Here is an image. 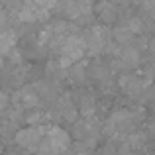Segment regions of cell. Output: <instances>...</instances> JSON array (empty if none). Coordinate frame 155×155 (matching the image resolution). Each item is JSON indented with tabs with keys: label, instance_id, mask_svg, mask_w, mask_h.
Listing matches in <instances>:
<instances>
[{
	"label": "cell",
	"instance_id": "2e32d148",
	"mask_svg": "<svg viewBox=\"0 0 155 155\" xmlns=\"http://www.w3.org/2000/svg\"><path fill=\"white\" fill-rule=\"evenodd\" d=\"M88 79H91V77H88V67H87V63H84V61L75 63L71 69H69V81H73V83H75L79 88H83L84 84H87Z\"/></svg>",
	"mask_w": 155,
	"mask_h": 155
},
{
	"label": "cell",
	"instance_id": "e0dca14e",
	"mask_svg": "<svg viewBox=\"0 0 155 155\" xmlns=\"http://www.w3.org/2000/svg\"><path fill=\"white\" fill-rule=\"evenodd\" d=\"M16 41H18V34L14 30H2L0 31V57L10 55L16 49Z\"/></svg>",
	"mask_w": 155,
	"mask_h": 155
},
{
	"label": "cell",
	"instance_id": "ba28073f",
	"mask_svg": "<svg viewBox=\"0 0 155 155\" xmlns=\"http://www.w3.org/2000/svg\"><path fill=\"white\" fill-rule=\"evenodd\" d=\"M39 102H41V98H39V94H38L35 84H24V87H20L18 91H16L14 98H12V104L22 108L24 112L38 108Z\"/></svg>",
	"mask_w": 155,
	"mask_h": 155
},
{
	"label": "cell",
	"instance_id": "3957f363",
	"mask_svg": "<svg viewBox=\"0 0 155 155\" xmlns=\"http://www.w3.org/2000/svg\"><path fill=\"white\" fill-rule=\"evenodd\" d=\"M47 130H49V126H28V128H22L14 134V141L20 149L35 155L43 137H45Z\"/></svg>",
	"mask_w": 155,
	"mask_h": 155
},
{
	"label": "cell",
	"instance_id": "30bf717a",
	"mask_svg": "<svg viewBox=\"0 0 155 155\" xmlns=\"http://www.w3.org/2000/svg\"><path fill=\"white\" fill-rule=\"evenodd\" d=\"M92 8L94 6L91 4V0H61V10H63V14L67 16L69 20H73V22H77V20L84 14L94 12Z\"/></svg>",
	"mask_w": 155,
	"mask_h": 155
},
{
	"label": "cell",
	"instance_id": "52a82bcc",
	"mask_svg": "<svg viewBox=\"0 0 155 155\" xmlns=\"http://www.w3.org/2000/svg\"><path fill=\"white\" fill-rule=\"evenodd\" d=\"M149 79H151L149 75L147 77H140V75H136V73H124V75L120 77V81H118V84H120V88H122L124 94L140 96L149 84H153Z\"/></svg>",
	"mask_w": 155,
	"mask_h": 155
},
{
	"label": "cell",
	"instance_id": "4fadbf2b",
	"mask_svg": "<svg viewBox=\"0 0 155 155\" xmlns=\"http://www.w3.org/2000/svg\"><path fill=\"white\" fill-rule=\"evenodd\" d=\"M47 14H49V12L43 10L41 6H38L35 2L26 0V4H24V10L20 12L18 20H22V22H39V20H45Z\"/></svg>",
	"mask_w": 155,
	"mask_h": 155
},
{
	"label": "cell",
	"instance_id": "8992f818",
	"mask_svg": "<svg viewBox=\"0 0 155 155\" xmlns=\"http://www.w3.org/2000/svg\"><path fill=\"white\" fill-rule=\"evenodd\" d=\"M87 39V55L96 57L98 53H104L108 41H112V31L108 30V26H92L84 34Z\"/></svg>",
	"mask_w": 155,
	"mask_h": 155
},
{
	"label": "cell",
	"instance_id": "6da1fadb",
	"mask_svg": "<svg viewBox=\"0 0 155 155\" xmlns=\"http://www.w3.org/2000/svg\"><path fill=\"white\" fill-rule=\"evenodd\" d=\"M73 145V136L59 126H49L35 155H67Z\"/></svg>",
	"mask_w": 155,
	"mask_h": 155
},
{
	"label": "cell",
	"instance_id": "d6986e66",
	"mask_svg": "<svg viewBox=\"0 0 155 155\" xmlns=\"http://www.w3.org/2000/svg\"><path fill=\"white\" fill-rule=\"evenodd\" d=\"M94 149L96 143H91V141H73L67 155H94Z\"/></svg>",
	"mask_w": 155,
	"mask_h": 155
},
{
	"label": "cell",
	"instance_id": "5b68a950",
	"mask_svg": "<svg viewBox=\"0 0 155 155\" xmlns=\"http://www.w3.org/2000/svg\"><path fill=\"white\" fill-rule=\"evenodd\" d=\"M47 112H49L51 120L67 122V124H77V122H79V114H81L79 108H77V104L73 102L71 94H63L57 102L49 104Z\"/></svg>",
	"mask_w": 155,
	"mask_h": 155
},
{
	"label": "cell",
	"instance_id": "7402d4cb",
	"mask_svg": "<svg viewBox=\"0 0 155 155\" xmlns=\"http://www.w3.org/2000/svg\"><path fill=\"white\" fill-rule=\"evenodd\" d=\"M147 49H149V53L153 55V59H155V35L151 39H149V45H147Z\"/></svg>",
	"mask_w": 155,
	"mask_h": 155
},
{
	"label": "cell",
	"instance_id": "603a6c76",
	"mask_svg": "<svg viewBox=\"0 0 155 155\" xmlns=\"http://www.w3.org/2000/svg\"><path fill=\"white\" fill-rule=\"evenodd\" d=\"M110 2L118 4V6H128V4H130V0H110Z\"/></svg>",
	"mask_w": 155,
	"mask_h": 155
},
{
	"label": "cell",
	"instance_id": "7c38bea8",
	"mask_svg": "<svg viewBox=\"0 0 155 155\" xmlns=\"http://www.w3.org/2000/svg\"><path fill=\"white\" fill-rule=\"evenodd\" d=\"M35 88H38L39 98H41L43 102H47V104L57 102V100L63 96V94H61L59 84H53V83H49V81H39V83L35 84Z\"/></svg>",
	"mask_w": 155,
	"mask_h": 155
},
{
	"label": "cell",
	"instance_id": "9c48e42d",
	"mask_svg": "<svg viewBox=\"0 0 155 155\" xmlns=\"http://www.w3.org/2000/svg\"><path fill=\"white\" fill-rule=\"evenodd\" d=\"M73 98V102L77 104L81 116L83 118H92L96 116V96L87 88H75L73 92H69Z\"/></svg>",
	"mask_w": 155,
	"mask_h": 155
},
{
	"label": "cell",
	"instance_id": "44dd1931",
	"mask_svg": "<svg viewBox=\"0 0 155 155\" xmlns=\"http://www.w3.org/2000/svg\"><path fill=\"white\" fill-rule=\"evenodd\" d=\"M94 155H118V147H116V145H112V141H110V143L102 145V147H100Z\"/></svg>",
	"mask_w": 155,
	"mask_h": 155
},
{
	"label": "cell",
	"instance_id": "ffe728a7",
	"mask_svg": "<svg viewBox=\"0 0 155 155\" xmlns=\"http://www.w3.org/2000/svg\"><path fill=\"white\" fill-rule=\"evenodd\" d=\"M12 106V98L6 94V92L0 91V116H4V114L8 112V108Z\"/></svg>",
	"mask_w": 155,
	"mask_h": 155
},
{
	"label": "cell",
	"instance_id": "ac0fdd59",
	"mask_svg": "<svg viewBox=\"0 0 155 155\" xmlns=\"http://www.w3.org/2000/svg\"><path fill=\"white\" fill-rule=\"evenodd\" d=\"M24 120L30 126H47V122L51 120V116H49L47 110L34 108V110H28V112L24 114Z\"/></svg>",
	"mask_w": 155,
	"mask_h": 155
},
{
	"label": "cell",
	"instance_id": "5bb4252c",
	"mask_svg": "<svg viewBox=\"0 0 155 155\" xmlns=\"http://www.w3.org/2000/svg\"><path fill=\"white\" fill-rule=\"evenodd\" d=\"M65 79H69V69H65L57 59H51L45 65V81L53 84H61Z\"/></svg>",
	"mask_w": 155,
	"mask_h": 155
},
{
	"label": "cell",
	"instance_id": "9a60e30c",
	"mask_svg": "<svg viewBox=\"0 0 155 155\" xmlns=\"http://www.w3.org/2000/svg\"><path fill=\"white\" fill-rule=\"evenodd\" d=\"M88 77L98 84H110L112 83V67L104 63H92L88 67Z\"/></svg>",
	"mask_w": 155,
	"mask_h": 155
},
{
	"label": "cell",
	"instance_id": "277c9868",
	"mask_svg": "<svg viewBox=\"0 0 155 155\" xmlns=\"http://www.w3.org/2000/svg\"><path fill=\"white\" fill-rule=\"evenodd\" d=\"M71 136L75 137V141H91V143H96L100 140V136H104V126L96 116L81 118L77 124H73Z\"/></svg>",
	"mask_w": 155,
	"mask_h": 155
},
{
	"label": "cell",
	"instance_id": "8fae6325",
	"mask_svg": "<svg viewBox=\"0 0 155 155\" xmlns=\"http://www.w3.org/2000/svg\"><path fill=\"white\" fill-rule=\"evenodd\" d=\"M92 10L102 20L104 26H110V24H114L120 18V6L110 2V0H98V2H94V8H92Z\"/></svg>",
	"mask_w": 155,
	"mask_h": 155
},
{
	"label": "cell",
	"instance_id": "cb8c5ba5",
	"mask_svg": "<svg viewBox=\"0 0 155 155\" xmlns=\"http://www.w3.org/2000/svg\"><path fill=\"white\" fill-rule=\"evenodd\" d=\"M134 155H149V153H134Z\"/></svg>",
	"mask_w": 155,
	"mask_h": 155
},
{
	"label": "cell",
	"instance_id": "7a4b0ae2",
	"mask_svg": "<svg viewBox=\"0 0 155 155\" xmlns=\"http://www.w3.org/2000/svg\"><path fill=\"white\" fill-rule=\"evenodd\" d=\"M87 55V39L84 34H73L71 38H67V41L63 43L61 51L57 53V61L63 65L65 69H71L75 63H81V59Z\"/></svg>",
	"mask_w": 155,
	"mask_h": 155
}]
</instances>
